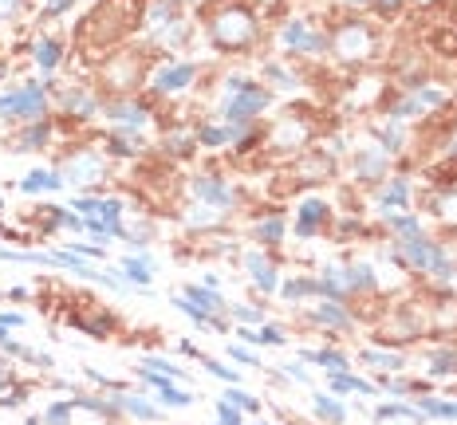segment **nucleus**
<instances>
[{
    "label": "nucleus",
    "mask_w": 457,
    "mask_h": 425,
    "mask_svg": "<svg viewBox=\"0 0 457 425\" xmlns=\"http://www.w3.org/2000/svg\"><path fill=\"white\" fill-rule=\"evenodd\" d=\"M189 303H197V311H221V299L201 288H189Z\"/></svg>",
    "instance_id": "nucleus-10"
},
{
    "label": "nucleus",
    "mask_w": 457,
    "mask_h": 425,
    "mask_svg": "<svg viewBox=\"0 0 457 425\" xmlns=\"http://www.w3.org/2000/svg\"><path fill=\"white\" fill-rule=\"evenodd\" d=\"M339 51L351 55V60L363 55V51H367V32H363V28H343V36H339Z\"/></svg>",
    "instance_id": "nucleus-4"
},
{
    "label": "nucleus",
    "mask_w": 457,
    "mask_h": 425,
    "mask_svg": "<svg viewBox=\"0 0 457 425\" xmlns=\"http://www.w3.org/2000/svg\"><path fill=\"white\" fill-rule=\"evenodd\" d=\"M379 9H382V12H394V9H398V0H379Z\"/></svg>",
    "instance_id": "nucleus-21"
},
{
    "label": "nucleus",
    "mask_w": 457,
    "mask_h": 425,
    "mask_svg": "<svg viewBox=\"0 0 457 425\" xmlns=\"http://www.w3.org/2000/svg\"><path fill=\"white\" fill-rule=\"evenodd\" d=\"M323 212H327V209H323L320 201H308L304 209H300V232H312L315 221H323Z\"/></svg>",
    "instance_id": "nucleus-7"
},
{
    "label": "nucleus",
    "mask_w": 457,
    "mask_h": 425,
    "mask_svg": "<svg viewBox=\"0 0 457 425\" xmlns=\"http://www.w3.org/2000/svg\"><path fill=\"white\" fill-rule=\"evenodd\" d=\"M315 319H320V323H331V327H343V323H347V315L339 311L335 303H323L320 311H315Z\"/></svg>",
    "instance_id": "nucleus-12"
},
{
    "label": "nucleus",
    "mask_w": 457,
    "mask_h": 425,
    "mask_svg": "<svg viewBox=\"0 0 457 425\" xmlns=\"http://www.w3.org/2000/svg\"><path fill=\"white\" fill-rule=\"evenodd\" d=\"M245 264H248V272H253V280L261 284L264 291H272V288H276V272H272V264H268V260H261V256L253 252Z\"/></svg>",
    "instance_id": "nucleus-5"
},
{
    "label": "nucleus",
    "mask_w": 457,
    "mask_h": 425,
    "mask_svg": "<svg viewBox=\"0 0 457 425\" xmlns=\"http://www.w3.org/2000/svg\"><path fill=\"white\" fill-rule=\"evenodd\" d=\"M237 319H245V323H256V319H261V311H256V307H237Z\"/></svg>",
    "instance_id": "nucleus-20"
},
{
    "label": "nucleus",
    "mask_w": 457,
    "mask_h": 425,
    "mask_svg": "<svg viewBox=\"0 0 457 425\" xmlns=\"http://www.w3.org/2000/svg\"><path fill=\"white\" fill-rule=\"evenodd\" d=\"M280 232H284V225H280V221H264L261 229H256V237H261V240H280Z\"/></svg>",
    "instance_id": "nucleus-15"
},
{
    "label": "nucleus",
    "mask_w": 457,
    "mask_h": 425,
    "mask_svg": "<svg viewBox=\"0 0 457 425\" xmlns=\"http://www.w3.org/2000/svg\"><path fill=\"white\" fill-rule=\"evenodd\" d=\"M40 107H43V91H40V87H24V91L4 95V99H0V111H4V114H36Z\"/></svg>",
    "instance_id": "nucleus-2"
},
{
    "label": "nucleus",
    "mask_w": 457,
    "mask_h": 425,
    "mask_svg": "<svg viewBox=\"0 0 457 425\" xmlns=\"http://www.w3.org/2000/svg\"><path fill=\"white\" fill-rule=\"evenodd\" d=\"M127 276H130V280H138V284H150V272H146V264L127 260Z\"/></svg>",
    "instance_id": "nucleus-16"
},
{
    "label": "nucleus",
    "mask_w": 457,
    "mask_h": 425,
    "mask_svg": "<svg viewBox=\"0 0 457 425\" xmlns=\"http://www.w3.org/2000/svg\"><path fill=\"white\" fill-rule=\"evenodd\" d=\"M253 20H248V12H225V16L213 24V36H217V43L221 48H241V43H248L253 40Z\"/></svg>",
    "instance_id": "nucleus-1"
},
{
    "label": "nucleus",
    "mask_w": 457,
    "mask_h": 425,
    "mask_svg": "<svg viewBox=\"0 0 457 425\" xmlns=\"http://www.w3.org/2000/svg\"><path fill=\"white\" fill-rule=\"evenodd\" d=\"M225 402H237V406H245V409H256V406H261V402H256V398H248V394H228Z\"/></svg>",
    "instance_id": "nucleus-19"
},
{
    "label": "nucleus",
    "mask_w": 457,
    "mask_h": 425,
    "mask_svg": "<svg viewBox=\"0 0 457 425\" xmlns=\"http://www.w3.org/2000/svg\"><path fill=\"white\" fill-rule=\"evenodd\" d=\"M36 60H40V68H56V63H60V43L40 40L36 43Z\"/></svg>",
    "instance_id": "nucleus-9"
},
{
    "label": "nucleus",
    "mask_w": 457,
    "mask_h": 425,
    "mask_svg": "<svg viewBox=\"0 0 457 425\" xmlns=\"http://www.w3.org/2000/svg\"><path fill=\"white\" fill-rule=\"evenodd\" d=\"M63 181L56 178V173H43V170H36V173H28V181H24V189L28 193H36V189H60Z\"/></svg>",
    "instance_id": "nucleus-8"
},
{
    "label": "nucleus",
    "mask_w": 457,
    "mask_h": 425,
    "mask_svg": "<svg viewBox=\"0 0 457 425\" xmlns=\"http://www.w3.org/2000/svg\"><path fill=\"white\" fill-rule=\"evenodd\" d=\"M315 414L323 421H343V406H335V398H315Z\"/></svg>",
    "instance_id": "nucleus-11"
},
{
    "label": "nucleus",
    "mask_w": 457,
    "mask_h": 425,
    "mask_svg": "<svg viewBox=\"0 0 457 425\" xmlns=\"http://www.w3.org/2000/svg\"><path fill=\"white\" fill-rule=\"evenodd\" d=\"M398 201H406V181H394L390 193H382V205H398Z\"/></svg>",
    "instance_id": "nucleus-14"
},
{
    "label": "nucleus",
    "mask_w": 457,
    "mask_h": 425,
    "mask_svg": "<svg viewBox=\"0 0 457 425\" xmlns=\"http://www.w3.org/2000/svg\"><path fill=\"white\" fill-rule=\"evenodd\" d=\"M194 193H201L205 201H213V205H228V201H233V193H228L225 185H217V181H209V178H197L194 181Z\"/></svg>",
    "instance_id": "nucleus-6"
},
{
    "label": "nucleus",
    "mask_w": 457,
    "mask_h": 425,
    "mask_svg": "<svg viewBox=\"0 0 457 425\" xmlns=\"http://www.w3.org/2000/svg\"><path fill=\"white\" fill-rule=\"evenodd\" d=\"M221 425H241V417H237V409L228 406V402H221Z\"/></svg>",
    "instance_id": "nucleus-17"
},
{
    "label": "nucleus",
    "mask_w": 457,
    "mask_h": 425,
    "mask_svg": "<svg viewBox=\"0 0 457 425\" xmlns=\"http://www.w3.org/2000/svg\"><path fill=\"white\" fill-rule=\"evenodd\" d=\"M16 9V0H0V16H4V12H12Z\"/></svg>",
    "instance_id": "nucleus-22"
},
{
    "label": "nucleus",
    "mask_w": 457,
    "mask_h": 425,
    "mask_svg": "<svg viewBox=\"0 0 457 425\" xmlns=\"http://www.w3.org/2000/svg\"><path fill=\"white\" fill-rule=\"evenodd\" d=\"M162 398H166L169 406H189V394L186 390H174L169 382H162Z\"/></svg>",
    "instance_id": "nucleus-13"
},
{
    "label": "nucleus",
    "mask_w": 457,
    "mask_h": 425,
    "mask_svg": "<svg viewBox=\"0 0 457 425\" xmlns=\"http://www.w3.org/2000/svg\"><path fill=\"white\" fill-rule=\"evenodd\" d=\"M189 79H194V68H189V63H178V68H169V71H162L158 75V91H178V87H186Z\"/></svg>",
    "instance_id": "nucleus-3"
},
{
    "label": "nucleus",
    "mask_w": 457,
    "mask_h": 425,
    "mask_svg": "<svg viewBox=\"0 0 457 425\" xmlns=\"http://www.w3.org/2000/svg\"><path fill=\"white\" fill-rule=\"evenodd\" d=\"M127 409H130V414H138V417H154V409H150V406H142L138 398H127Z\"/></svg>",
    "instance_id": "nucleus-18"
}]
</instances>
